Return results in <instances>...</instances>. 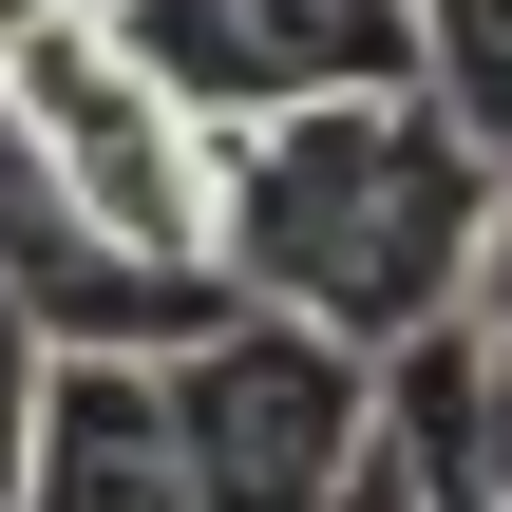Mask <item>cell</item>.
<instances>
[{
    "instance_id": "obj_1",
    "label": "cell",
    "mask_w": 512,
    "mask_h": 512,
    "mask_svg": "<svg viewBox=\"0 0 512 512\" xmlns=\"http://www.w3.org/2000/svg\"><path fill=\"white\" fill-rule=\"evenodd\" d=\"M209 133H228V209H209L228 285L323 304L342 342H418L475 304L512 133H475L437 76H361V95H285V114H209Z\"/></svg>"
},
{
    "instance_id": "obj_2",
    "label": "cell",
    "mask_w": 512,
    "mask_h": 512,
    "mask_svg": "<svg viewBox=\"0 0 512 512\" xmlns=\"http://www.w3.org/2000/svg\"><path fill=\"white\" fill-rule=\"evenodd\" d=\"M171 418H190V475H209V512H323V494H361L380 342H342L323 304L209 285V304L171 323Z\"/></svg>"
},
{
    "instance_id": "obj_3",
    "label": "cell",
    "mask_w": 512,
    "mask_h": 512,
    "mask_svg": "<svg viewBox=\"0 0 512 512\" xmlns=\"http://www.w3.org/2000/svg\"><path fill=\"white\" fill-rule=\"evenodd\" d=\"M0 76H19V114H38V152H57V190L114 228V247H152V266H209V209H228V133L152 76V38L95 0V19H38V38H0Z\"/></svg>"
},
{
    "instance_id": "obj_4",
    "label": "cell",
    "mask_w": 512,
    "mask_h": 512,
    "mask_svg": "<svg viewBox=\"0 0 512 512\" xmlns=\"http://www.w3.org/2000/svg\"><path fill=\"white\" fill-rule=\"evenodd\" d=\"M152 38V76L190 114H285V95H361V76H437L418 0H114Z\"/></svg>"
},
{
    "instance_id": "obj_5",
    "label": "cell",
    "mask_w": 512,
    "mask_h": 512,
    "mask_svg": "<svg viewBox=\"0 0 512 512\" xmlns=\"http://www.w3.org/2000/svg\"><path fill=\"white\" fill-rule=\"evenodd\" d=\"M361 494H380V512H512V323H494V304L380 342Z\"/></svg>"
},
{
    "instance_id": "obj_6",
    "label": "cell",
    "mask_w": 512,
    "mask_h": 512,
    "mask_svg": "<svg viewBox=\"0 0 512 512\" xmlns=\"http://www.w3.org/2000/svg\"><path fill=\"white\" fill-rule=\"evenodd\" d=\"M38 494H76V512H209L190 418H171V342H57V399H38Z\"/></svg>"
},
{
    "instance_id": "obj_7",
    "label": "cell",
    "mask_w": 512,
    "mask_h": 512,
    "mask_svg": "<svg viewBox=\"0 0 512 512\" xmlns=\"http://www.w3.org/2000/svg\"><path fill=\"white\" fill-rule=\"evenodd\" d=\"M38 399H57V323H38V285L0 266V512L38 494Z\"/></svg>"
},
{
    "instance_id": "obj_8",
    "label": "cell",
    "mask_w": 512,
    "mask_h": 512,
    "mask_svg": "<svg viewBox=\"0 0 512 512\" xmlns=\"http://www.w3.org/2000/svg\"><path fill=\"white\" fill-rule=\"evenodd\" d=\"M418 19H437V95L475 133H512V0H418Z\"/></svg>"
},
{
    "instance_id": "obj_9",
    "label": "cell",
    "mask_w": 512,
    "mask_h": 512,
    "mask_svg": "<svg viewBox=\"0 0 512 512\" xmlns=\"http://www.w3.org/2000/svg\"><path fill=\"white\" fill-rule=\"evenodd\" d=\"M475 304H494V323H512V190H494V266H475Z\"/></svg>"
},
{
    "instance_id": "obj_10",
    "label": "cell",
    "mask_w": 512,
    "mask_h": 512,
    "mask_svg": "<svg viewBox=\"0 0 512 512\" xmlns=\"http://www.w3.org/2000/svg\"><path fill=\"white\" fill-rule=\"evenodd\" d=\"M38 19H95V0H0V38H38Z\"/></svg>"
}]
</instances>
